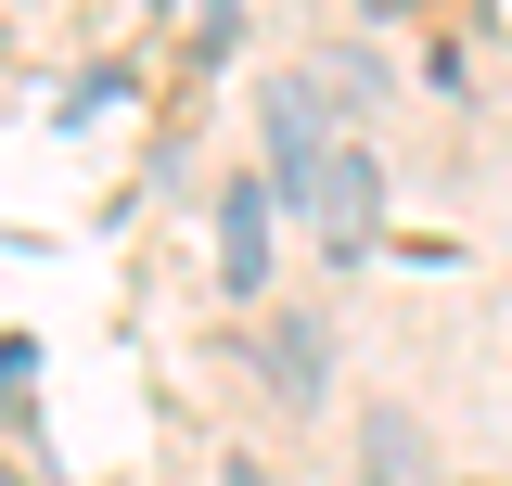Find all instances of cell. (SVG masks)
Returning <instances> with one entry per match:
<instances>
[{
  "label": "cell",
  "mask_w": 512,
  "mask_h": 486,
  "mask_svg": "<svg viewBox=\"0 0 512 486\" xmlns=\"http://www.w3.org/2000/svg\"><path fill=\"white\" fill-rule=\"evenodd\" d=\"M256 128H269V192H295L320 256L359 269L372 231H384V180H372V154H359V128L333 116L308 77H269V90H256Z\"/></svg>",
  "instance_id": "obj_1"
},
{
  "label": "cell",
  "mask_w": 512,
  "mask_h": 486,
  "mask_svg": "<svg viewBox=\"0 0 512 486\" xmlns=\"http://www.w3.org/2000/svg\"><path fill=\"white\" fill-rule=\"evenodd\" d=\"M218 282H231V295L269 282V180H231V192H218Z\"/></svg>",
  "instance_id": "obj_2"
},
{
  "label": "cell",
  "mask_w": 512,
  "mask_h": 486,
  "mask_svg": "<svg viewBox=\"0 0 512 486\" xmlns=\"http://www.w3.org/2000/svg\"><path fill=\"white\" fill-rule=\"evenodd\" d=\"M0 486H13V461H0Z\"/></svg>",
  "instance_id": "obj_6"
},
{
  "label": "cell",
  "mask_w": 512,
  "mask_h": 486,
  "mask_svg": "<svg viewBox=\"0 0 512 486\" xmlns=\"http://www.w3.org/2000/svg\"><path fill=\"white\" fill-rule=\"evenodd\" d=\"M359 13H397V0H359Z\"/></svg>",
  "instance_id": "obj_5"
},
{
  "label": "cell",
  "mask_w": 512,
  "mask_h": 486,
  "mask_svg": "<svg viewBox=\"0 0 512 486\" xmlns=\"http://www.w3.org/2000/svg\"><path fill=\"white\" fill-rule=\"evenodd\" d=\"M320 346H333L320 320H269L256 371H269V397H282V410H320V384H333V359H320Z\"/></svg>",
  "instance_id": "obj_3"
},
{
  "label": "cell",
  "mask_w": 512,
  "mask_h": 486,
  "mask_svg": "<svg viewBox=\"0 0 512 486\" xmlns=\"http://www.w3.org/2000/svg\"><path fill=\"white\" fill-rule=\"evenodd\" d=\"M359 474H372V486H436L423 423H410V410H359Z\"/></svg>",
  "instance_id": "obj_4"
}]
</instances>
